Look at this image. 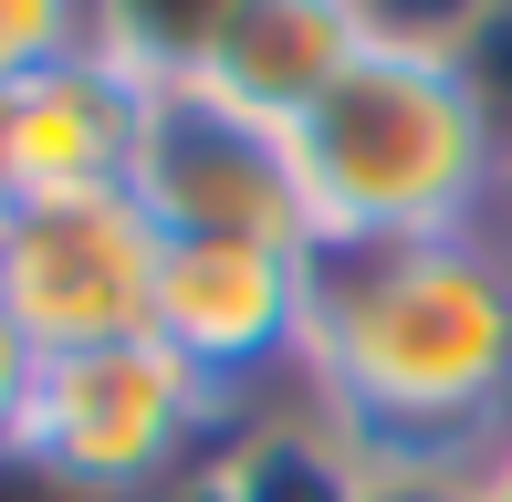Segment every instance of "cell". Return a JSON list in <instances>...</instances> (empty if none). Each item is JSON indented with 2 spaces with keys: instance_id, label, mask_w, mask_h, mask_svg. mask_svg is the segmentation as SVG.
<instances>
[{
  "instance_id": "1",
  "label": "cell",
  "mask_w": 512,
  "mask_h": 502,
  "mask_svg": "<svg viewBox=\"0 0 512 502\" xmlns=\"http://www.w3.org/2000/svg\"><path fill=\"white\" fill-rule=\"evenodd\" d=\"M293 398L366 471L481 482L512 440V241H335L314 251Z\"/></svg>"
},
{
  "instance_id": "2",
  "label": "cell",
  "mask_w": 512,
  "mask_h": 502,
  "mask_svg": "<svg viewBox=\"0 0 512 502\" xmlns=\"http://www.w3.org/2000/svg\"><path fill=\"white\" fill-rule=\"evenodd\" d=\"M283 147L314 251L502 231L512 199V126L450 32H377Z\"/></svg>"
},
{
  "instance_id": "3",
  "label": "cell",
  "mask_w": 512,
  "mask_h": 502,
  "mask_svg": "<svg viewBox=\"0 0 512 502\" xmlns=\"http://www.w3.org/2000/svg\"><path fill=\"white\" fill-rule=\"evenodd\" d=\"M241 419L251 408H230L189 356H168L157 335H126V346L42 356L32 408H21V450L105 502H147V492L209 471L241 440Z\"/></svg>"
},
{
  "instance_id": "4",
  "label": "cell",
  "mask_w": 512,
  "mask_h": 502,
  "mask_svg": "<svg viewBox=\"0 0 512 502\" xmlns=\"http://www.w3.org/2000/svg\"><path fill=\"white\" fill-rule=\"evenodd\" d=\"M157 262H168V231L136 210V189L21 199L0 241V314L32 356L126 346L157 325Z\"/></svg>"
},
{
  "instance_id": "5",
  "label": "cell",
  "mask_w": 512,
  "mask_h": 502,
  "mask_svg": "<svg viewBox=\"0 0 512 502\" xmlns=\"http://www.w3.org/2000/svg\"><path fill=\"white\" fill-rule=\"evenodd\" d=\"M314 251L283 241H168L157 262V346L189 356L230 408H272L304 387Z\"/></svg>"
},
{
  "instance_id": "6",
  "label": "cell",
  "mask_w": 512,
  "mask_h": 502,
  "mask_svg": "<svg viewBox=\"0 0 512 502\" xmlns=\"http://www.w3.org/2000/svg\"><path fill=\"white\" fill-rule=\"evenodd\" d=\"M136 210L168 241H283V251H314L304 189H293V147L272 126L230 116L199 84H157L147 147H136Z\"/></svg>"
},
{
  "instance_id": "7",
  "label": "cell",
  "mask_w": 512,
  "mask_h": 502,
  "mask_svg": "<svg viewBox=\"0 0 512 502\" xmlns=\"http://www.w3.org/2000/svg\"><path fill=\"white\" fill-rule=\"evenodd\" d=\"M157 84L126 74L115 53H74L53 74L0 95V189L11 199H95L136 189V147H147Z\"/></svg>"
},
{
  "instance_id": "8",
  "label": "cell",
  "mask_w": 512,
  "mask_h": 502,
  "mask_svg": "<svg viewBox=\"0 0 512 502\" xmlns=\"http://www.w3.org/2000/svg\"><path fill=\"white\" fill-rule=\"evenodd\" d=\"M377 32H387L377 0H230L220 42L199 53L189 84H199V95H220L230 116L293 136V126L324 105V84H335Z\"/></svg>"
},
{
  "instance_id": "9",
  "label": "cell",
  "mask_w": 512,
  "mask_h": 502,
  "mask_svg": "<svg viewBox=\"0 0 512 502\" xmlns=\"http://www.w3.org/2000/svg\"><path fill=\"white\" fill-rule=\"evenodd\" d=\"M230 502H377V471L314 419L304 398H272L241 419V440L220 450Z\"/></svg>"
},
{
  "instance_id": "10",
  "label": "cell",
  "mask_w": 512,
  "mask_h": 502,
  "mask_svg": "<svg viewBox=\"0 0 512 502\" xmlns=\"http://www.w3.org/2000/svg\"><path fill=\"white\" fill-rule=\"evenodd\" d=\"M220 21L230 0H95V42L147 84H189L199 53L220 42Z\"/></svg>"
},
{
  "instance_id": "11",
  "label": "cell",
  "mask_w": 512,
  "mask_h": 502,
  "mask_svg": "<svg viewBox=\"0 0 512 502\" xmlns=\"http://www.w3.org/2000/svg\"><path fill=\"white\" fill-rule=\"evenodd\" d=\"M74 53H105L95 42V0H0V95Z\"/></svg>"
},
{
  "instance_id": "12",
  "label": "cell",
  "mask_w": 512,
  "mask_h": 502,
  "mask_svg": "<svg viewBox=\"0 0 512 502\" xmlns=\"http://www.w3.org/2000/svg\"><path fill=\"white\" fill-rule=\"evenodd\" d=\"M460 53H471V74L492 84V105H502V126H512V0H481V21L460 32Z\"/></svg>"
},
{
  "instance_id": "13",
  "label": "cell",
  "mask_w": 512,
  "mask_h": 502,
  "mask_svg": "<svg viewBox=\"0 0 512 502\" xmlns=\"http://www.w3.org/2000/svg\"><path fill=\"white\" fill-rule=\"evenodd\" d=\"M32 367H42V356L21 346V325L0 314V461L21 450V408H32Z\"/></svg>"
},
{
  "instance_id": "14",
  "label": "cell",
  "mask_w": 512,
  "mask_h": 502,
  "mask_svg": "<svg viewBox=\"0 0 512 502\" xmlns=\"http://www.w3.org/2000/svg\"><path fill=\"white\" fill-rule=\"evenodd\" d=\"M0 502H105V492H84V482H63V471H42L32 450H11V461H0Z\"/></svg>"
},
{
  "instance_id": "15",
  "label": "cell",
  "mask_w": 512,
  "mask_h": 502,
  "mask_svg": "<svg viewBox=\"0 0 512 502\" xmlns=\"http://www.w3.org/2000/svg\"><path fill=\"white\" fill-rule=\"evenodd\" d=\"M377 21H387V32H471V21H481V0H377Z\"/></svg>"
},
{
  "instance_id": "16",
  "label": "cell",
  "mask_w": 512,
  "mask_h": 502,
  "mask_svg": "<svg viewBox=\"0 0 512 502\" xmlns=\"http://www.w3.org/2000/svg\"><path fill=\"white\" fill-rule=\"evenodd\" d=\"M377 502H481V482H418V471H377Z\"/></svg>"
},
{
  "instance_id": "17",
  "label": "cell",
  "mask_w": 512,
  "mask_h": 502,
  "mask_svg": "<svg viewBox=\"0 0 512 502\" xmlns=\"http://www.w3.org/2000/svg\"><path fill=\"white\" fill-rule=\"evenodd\" d=\"M147 502H230V471L209 461V471H189V482H168V492H147Z\"/></svg>"
},
{
  "instance_id": "18",
  "label": "cell",
  "mask_w": 512,
  "mask_h": 502,
  "mask_svg": "<svg viewBox=\"0 0 512 502\" xmlns=\"http://www.w3.org/2000/svg\"><path fill=\"white\" fill-rule=\"evenodd\" d=\"M481 502H512V440L492 450V471H481Z\"/></svg>"
},
{
  "instance_id": "19",
  "label": "cell",
  "mask_w": 512,
  "mask_h": 502,
  "mask_svg": "<svg viewBox=\"0 0 512 502\" xmlns=\"http://www.w3.org/2000/svg\"><path fill=\"white\" fill-rule=\"evenodd\" d=\"M11 210H21V199H11V189H0V241H11Z\"/></svg>"
},
{
  "instance_id": "20",
  "label": "cell",
  "mask_w": 512,
  "mask_h": 502,
  "mask_svg": "<svg viewBox=\"0 0 512 502\" xmlns=\"http://www.w3.org/2000/svg\"><path fill=\"white\" fill-rule=\"evenodd\" d=\"M502 241H512V199H502Z\"/></svg>"
}]
</instances>
